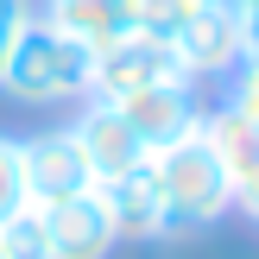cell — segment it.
Masks as SVG:
<instances>
[{"label": "cell", "instance_id": "obj_1", "mask_svg": "<svg viewBox=\"0 0 259 259\" xmlns=\"http://www.w3.org/2000/svg\"><path fill=\"white\" fill-rule=\"evenodd\" d=\"M95 82V51L82 38L57 32L51 19H25L0 63V89L25 108H57V101H89Z\"/></svg>", "mask_w": 259, "mask_h": 259}, {"label": "cell", "instance_id": "obj_2", "mask_svg": "<svg viewBox=\"0 0 259 259\" xmlns=\"http://www.w3.org/2000/svg\"><path fill=\"white\" fill-rule=\"evenodd\" d=\"M152 171H158V209H164V234H196V228H215L228 209H234V184H228L222 158L209 152V139L184 133L177 146L152 152Z\"/></svg>", "mask_w": 259, "mask_h": 259}, {"label": "cell", "instance_id": "obj_3", "mask_svg": "<svg viewBox=\"0 0 259 259\" xmlns=\"http://www.w3.org/2000/svg\"><path fill=\"white\" fill-rule=\"evenodd\" d=\"M164 82H190L184 57H177L164 38L133 32V38H120V45L95 51V82H89V95L114 101V95H133V89H164Z\"/></svg>", "mask_w": 259, "mask_h": 259}, {"label": "cell", "instance_id": "obj_4", "mask_svg": "<svg viewBox=\"0 0 259 259\" xmlns=\"http://www.w3.org/2000/svg\"><path fill=\"white\" fill-rule=\"evenodd\" d=\"M45 209V234H51V259H108L120 247V228H114L108 190H82V196L63 202H38Z\"/></svg>", "mask_w": 259, "mask_h": 259}, {"label": "cell", "instance_id": "obj_5", "mask_svg": "<svg viewBox=\"0 0 259 259\" xmlns=\"http://www.w3.org/2000/svg\"><path fill=\"white\" fill-rule=\"evenodd\" d=\"M70 139L82 146V158H89V171H95V184H120L133 164L152 158V152L139 146V133L120 120V108H114V101H101V95H89L82 120L70 126Z\"/></svg>", "mask_w": 259, "mask_h": 259}, {"label": "cell", "instance_id": "obj_6", "mask_svg": "<svg viewBox=\"0 0 259 259\" xmlns=\"http://www.w3.org/2000/svg\"><path fill=\"white\" fill-rule=\"evenodd\" d=\"M114 108H120V120L139 133V146H146V152H164V146H177L184 133H196V126H202V114H196V95H190V82L133 89V95H114Z\"/></svg>", "mask_w": 259, "mask_h": 259}, {"label": "cell", "instance_id": "obj_7", "mask_svg": "<svg viewBox=\"0 0 259 259\" xmlns=\"http://www.w3.org/2000/svg\"><path fill=\"white\" fill-rule=\"evenodd\" d=\"M19 152H25V190H32V202H63V196L95 190V171H89L82 146L70 139V126L63 133L19 139Z\"/></svg>", "mask_w": 259, "mask_h": 259}, {"label": "cell", "instance_id": "obj_8", "mask_svg": "<svg viewBox=\"0 0 259 259\" xmlns=\"http://www.w3.org/2000/svg\"><path fill=\"white\" fill-rule=\"evenodd\" d=\"M171 51L184 57L190 76H234V63L247 57V51H240V25H234V13H228L222 0H209V7L171 38Z\"/></svg>", "mask_w": 259, "mask_h": 259}, {"label": "cell", "instance_id": "obj_9", "mask_svg": "<svg viewBox=\"0 0 259 259\" xmlns=\"http://www.w3.org/2000/svg\"><path fill=\"white\" fill-rule=\"evenodd\" d=\"M57 32L82 38L89 51H108L120 38H133V0H45V13Z\"/></svg>", "mask_w": 259, "mask_h": 259}, {"label": "cell", "instance_id": "obj_10", "mask_svg": "<svg viewBox=\"0 0 259 259\" xmlns=\"http://www.w3.org/2000/svg\"><path fill=\"white\" fill-rule=\"evenodd\" d=\"M101 190H108L120 240H164V209H158V171H152V158L133 164L120 184H101Z\"/></svg>", "mask_w": 259, "mask_h": 259}, {"label": "cell", "instance_id": "obj_11", "mask_svg": "<svg viewBox=\"0 0 259 259\" xmlns=\"http://www.w3.org/2000/svg\"><path fill=\"white\" fill-rule=\"evenodd\" d=\"M202 139H209V152L222 158L228 184H247V177L259 171V120L240 114L234 101L215 108V114H202Z\"/></svg>", "mask_w": 259, "mask_h": 259}, {"label": "cell", "instance_id": "obj_12", "mask_svg": "<svg viewBox=\"0 0 259 259\" xmlns=\"http://www.w3.org/2000/svg\"><path fill=\"white\" fill-rule=\"evenodd\" d=\"M0 253L7 259H51V234H45V209L25 202L19 215L0 222Z\"/></svg>", "mask_w": 259, "mask_h": 259}, {"label": "cell", "instance_id": "obj_13", "mask_svg": "<svg viewBox=\"0 0 259 259\" xmlns=\"http://www.w3.org/2000/svg\"><path fill=\"white\" fill-rule=\"evenodd\" d=\"M209 7V0H133V32H146V38H164L171 45L177 32H184L196 13Z\"/></svg>", "mask_w": 259, "mask_h": 259}, {"label": "cell", "instance_id": "obj_14", "mask_svg": "<svg viewBox=\"0 0 259 259\" xmlns=\"http://www.w3.org/2000/svg\"><path fill=\"white\" fill-rule=\"evenodd\" d=\"M25 202H32V190H25V152H19V139L0 133V222L19 215Z\"/></svg>", "mask_w": 259, "mask_h": 259}, {"label": "cell", "instance_id": "obj_15", "mask_svg": "<svg viewBox=\"0 0 259 259\" xmlns=\"http://www.w3.org/2000/svg\"><path fill=\"white\" fill-rule=\"evenodd\" d=\"M228 101L259 120V57H240V63H234V95H228Z\"/></svg>", "mask_w": 259, "mask_h": 259}, {"label": "cell", "instance_id": "obj_16", "mask_svg": "<svg viewBox=\"0 0 259 259\" xmlns=\"http://www.w3.org/2000/svg\"><path fill=\"white\" fill-rule=\"evenodd\" d=\"M222 7L234 13V25H240V51L259 57V0H222Z\"/></svg>", "mask_w": 259, "mask_h": 259}, {"label": "cell", "instance_id": "obj_17", "mask_svg": "<svg viewBox=\"0 0 259 259\" xmlns=\"http://www.w3.org/2000/svg\"><path fill=\"white\" fill-rule=\"evenodd\" d=\"M25 19H32V13H25V0H0V63H7V51H13V38H19Z\"/></svg>", "mask_w": 259, "mask_h": 259}, {"label": "cell", "instance_id": "obj_18", "mask_svg": "<svg viewBox=\"0 0 259 259\" xmlns=\"http://www.w3.org/2000/svg\"><path fill=\"white\" fill-rule=\"evenodd\" d=\"M0 259H7V253H0Z\"/></svg>", "mask_w": 259, "mask_h": 259}]
</instances>
